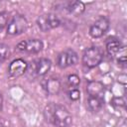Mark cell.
<instances>
[{"label":"cell","mask_w":127,"mask_h":127,"mask_svg":"<svg viewBox=\"0 0 127 127\" xmlns=\"http://www.w3.org/2000/svg\"><path fill=\"white\" fill-rule=\"evenodd\" d=\"M45 119L56 127H70L72 116L69 111L58 103H49L44 109Z\"/></svg>","instance_id":"obj_1"},{"label":"cell","mask_w":127,"mask_h":127,"mask_svg":"<svg viewBox=\"0 0 127 127\" xmlns=\"http://www.w3.org/2000/svg\"><path fill=\"white\" fill-rule=\"evenodd\" d=\"M103 59V52L97 46H91L83 52L82 64L88 68H93L97 66Z\"/></svg>","instance_id":"obj_2"},{"label":"cell","mask_w":127,"mask_h":127,"mask_svg":"<svg viewBox=\"0 0 127 127\" xmlns=\"http://www.w3.org/2000/svg\"><path fill=\"white\" fill-rule=\"evenodd\" d=\"M28 29V21L23 15H15L7 26V34L17 36L23 34Z\"/></svg>","instance_id":"obj_3"},{"label":"cell","mask_w":127,"mask_h":127,"mask_svg":"<svg viewBox=\"0 0 127 127\" xmlns=\"http://www.w3.org/2000/svg\"><path fill=\"white\" fill-rule=\"evenodd\" d=\"M61 24L60 18L52 13L43 14L38 17L37 19V25L43 32H48L50 30H53L57 27H59Z\"/></svg>","instance_id":"obj_4"},{"label":"cell","mask_w":127,"mask_h":127,"mask_svg":"<svg viewBox=\"0 0 127 127\" xmlns=\"http://www.w3.org/2000/svg\"><path fill=\"white\" fill-rule=\"evenodd\" d=\"M77 61H78L77 54L73 50L67 49L59 54L57 58V64L61 68H66L68 66L76 64Z\"/></svg>","instance_id":"obj_5"},{"label":"cell","mask_w":127,"mask_h":127,"mask_svg":"<svg viewBox=\"0 0 127 127\" xmlns=\"http://www.w3.org/2000/svg\"><path fill=\"white\" fill-rule=\"evenodd\" d=\"M109 25L110 23H109L108 18H106L105 16H100L89 27V35L94 39L100 38L108 31Z\"/></svg>","instance_id":"obj_6"},{"label":"cell","mask_w":127,"mask_h":127,"mask_svg":"<svg viewBox=\"0 0 127 127\" xmlns=\"http://www.w3.org/2000/svg\"><path fill=\"white\" fill-rule=\"evenodd\" d=\"M44 48V43L39 39H29L20 42L17 45V49L21 52H26L29 54H37L41 52Z\"/></svg>","instance_id":"obj_7"},{"label":"cell","mask_w":127,"mask_h":127,"mask_svg":"<svg viewBox=\"0 0 127 127\" xmlns=\"http://www.w3.org/2000/svg\"><path fill=\"white\" fill-rule=\"evenodd\" d=\"M31 72L35 73L37 76H43L46 73H48V71L51 69L52 66V63L50 60L46 59V58H42L39 60L34 61L33 63H31Z\"/></svg>","instance_id":"obj_8"},{"label":"cell","mask_w":127,"mask_h":127,"mask_svg":"<svg viewBox=\"0 0 127 127\" xmlns=\"http://www.w3.org/2000/svg\"><path fill=\"white\" fill-rule=\"evenodd\" d=\"M28 69V64L23 59H16L11 62L8 67V73L11 77H19L23 75Z\"/></svg>","instance_id":"obj_9"},{"label":"cell","mask_w":127,"mask_h":127,"mask_svg":"<svg viewBox=\"0 0 127 127\" xmlns=\"http://www.w3.org/2000/svg\"><path fill=\"white\" fill-rule=\"evenodd\" d=\"M105 91L104 84L98 80H90L86 85V92L89 96H98L103 97V93Z\"/></svg>","instance_id":"obj_10"},{"label":"cell","mask_w":127,"mask_h":127,"mask_svg":"<svg viewBox=\"0 0 127 127\" xmlns=\"http://www.w3.org/2000/svg\"><path fill=\"white\" fill-rule=\"evenodd\" d=\"M43 87L46 90V92L50 95H56L61 90V82L58 78L51 77L49 79H46L43 82Z\"/></svg>","instance_id":"obj_11"},{"label":"cell","mask_w":127,"mask_h":127,"mask_svg":"<svg viewBox=\"0 0 127 127\" xmlns=\"http://www.w3.org/2000/svg\"><path fill=\"white\" fill-rule=\"evenodd\" d=\"M123 50L122 43L115 38H109L106 41V51L110 56H118L119 53Z\"/></svg>","instance_id":"obj_12"},{"label":"cell","mask_w":127,"mask_h":127,"mask_svg":"<svg viewBox=\"0 0 127 127\" xmlns=\"http://www.w3.org/2000/svg\"><path fill=\"white\" fill-rule=\"evenodd\" d=\"M65 10L72 16H80L85 10V4L81 1H70L66 4Z\"/></svg>","instance_id":"obj_13"},{"label":"cell","mask_w":127,"mask_h":127,"mask_svg":"<svg viewBox=\"0 0 127 127\" xmlns=\"http://www.w3.org/2000/svg\"><path fill=\"white\" fill-rule=\"evenodd\" d=\"M104 104L103 97L89 96L87 99V107L91 112H98L102 109Z\"/></svg>","instance_id":"obj_14"},{"label":"cell","mask_w":127,"mask_h":127,"mask_svg":"<svg viewBox=\"0 0 127 127\" xmlns=\"http://www.w3.org/2000/svg\"><path fill=\"white\" fill-rule=\"evenodd\" d=\"M66 81H67V84H68V86H70V87H76L79 83H80V78H79V76L77 75V74H69L68 76H67V79H66Z\"/></svg>","instance_id":"obj_15"},{"label":"cell","mask_w":127,"mask_h":127,"mask_svg":"<svg viewBox=\"0 0 127 127\" xmlns=\"http://www.w3.org/2000/svg\"><path fill=\"white\" fill-rule=\"evenodd\" d=\"M9 56V47L5 44H0V63L4 62Z\"/></svg>","instance_id":"obj_16"},{"label":"cell","mask_w":127,"mask_h":127,"mask_svg":"<svg viewBox=\"0 0 127 127\" xmlns=\"http://www.w3.org/2000/svg\"><path fill=\"white\" fill-rule=\"evenodd\" d=\"M111 105L116 107V108H119V107H124L125 106V100L123 97H118V96H115L112 98L111 100Z\"/></svg>","instance_id":"obj_17"},{"label":"cell","mask_w":127,"mask_h":127,"mask_svg":"<svg viewBox=\"0 0 127 127\" xmlns=\"http://www.w3.org/2000/svg\"><path fill=\"white\" fill-rule=\"evenodd\" d=\"M9 19V14L7 12H1L0 13V31L3 30V28L7 25Z\"/></svg>","instance_id":"obj_18"},{"label":"cell","mask_w":127,"mask_h":127,"mask_svg":"<svg viewBox=\"0 0 127 127\" xmlns=\"http://www.w3.org/2000/svg\"><path fill=\"white\" fill-rule=\"evenodd\" d=\"M68 97L73 100V101H76L79 99L80 97V91L77 89V88H71L69 91H68Z\"/></svg>","instance_id":"obj_19"},{"label":"cell","mask_w":127,"mask_h":127,"mask_svg":"<svg viewBox=\"0 0 127 127\" xmlns=\"http://www.w3.org/2000/svg\"><path fill=\"white\" fill-rule=\"evenodd\" d=\"M117 63H118V64L121 65L122 67H125V66H126V57H125L124 55L121 56V57H118Z\"/></svg>","instance_id":"obj_20"},{"label":"cell","mask_w":127,"mask_h":127,"mask_svg":"<svg viewBox=\"0 0 127 127\" xmlns=\"http://www.w3.org/2000/svg\"><path fill=\"white\" fill-rule=\"evenodd\" d=\"M118 78H119L118 80H119V82H120V83H122L123 85H125V84H126V79H127V77H126V75H125V74H120Z\"/></svg>","instance_id":"obj_21"},{"label":"cell","mask_w":127,"mask_h":127,"mask_svg":"<svg viewBox=\"0 0 127 127\" xmlns=\"http://www.w3.org/2000/svg\"><path fill=\"white\" fill-rule=\"evenodd\" d=\"M2 102H3V99H2V95H1V93H0V110H1V108H2Z\"/></svg>","instance_id":"obj_22"},{"label":"cell","mask_w":127,"mask_h":127,"mask_svg":"<svg viewBox=\"0 0 127 127\" xmlns=\"http://www.w3.org/2000/svg\"><path fill=\"white\" fill-rule=\"evenodd\" d=\"M0 127H5V126H4V125H3L2 123H0Z\"/></svg>","instance_id":"obj_23"}]
</instances>
